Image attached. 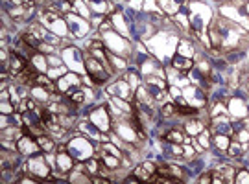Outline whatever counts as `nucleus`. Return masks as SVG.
Returning <instances> with one entry per match:
<instances>
[{
    "instance_id": "6",
    "label": "nucleus",
    "mask_w": 249,
    "mask_h": 184,
    "mask_svg": "<svg viewBox=\"0 0 249 184\" xmlns=\"http://www.w3.org/2000/svg\"><path fill=\"white\" fill-rule=\"evenodd\" d=\"M168 138H170V140H181V136H179V135H170Z\"/></svg>"
},
{
    "instance_id": "4",
    "label": "nucleus",
    "mask_w": 249,
    "mask_h": 184,
    "mask_svg": "<svg viewBox=\"0 0 249 184\" xmlns=\"http://www.w3.org/2000/svg\"><path fill=\"white\" fill-rule=\"evenodd\" d=\"M116 164H118V162H116L115 158H107V166H111V168H113V166H116Z\"/></svg>"
},
{
    "instance_id": "2",
    "label": "nucleus",
    "mask_w": 249,
    "mask_h": 184,
    "mask_svg": "<svg viewBox=\"0 0 249 184\" xmlns=\"http://www.w3.org/2000/svg\"><path fill=\"white\" fill-rule=\"evenodd\" d=\"M22 151H24V153H32V151H35V145H33L32 142L24 140V142H22Z\"/></svg>"
},
{
    "instance_id": "1",
    "label": "nucleus",
    "mask_w": 249,
    "mask_h": 184,
    "mask_svg": "<svg viewBox=\"0 0 249 184\" xmlns=\"http://www.w3.org/2000/svg\"><path fill=\"white\" fill-rule=\"evenodd\" d=\"M87 66H89V70H91V76L94 77V81H105V77H107V74L103 72V68H102V64H98L96 61H92V59H87Z\"/></svg>"
},
{
    "instance_id": "5",
    "label": "nucleus",
    "mask_w": 249,
    "mask_h": 184,
    "mask_svg": "<svg viewBox=\"0 0 249 184\" xmlns=\"http://www.w3.org/2000/svg\"><path fill=\"white\" fill-rule=\"evenodd\" d=\"M175 64H177V66H188L190 63H188V61H177Z\"/></svg>"
},
{
    "instance_id": "3",
    "label": "nucleus",
    "mask_w": 249,
    "mask_h": 184,
    "mask_svg": "<svg viewBox=\"0 0 249 184\" xmlns=\"http://www.w3.org/2000/svg\"><path fill=\"white\" fill-rule=\"evenodd\" d=\"M39 144H41L46 151H52V142H48L46 138H39Z\"/></svg>"
}]
</instances>
